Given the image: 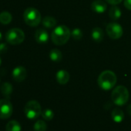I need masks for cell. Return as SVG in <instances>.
<instances>
[{"label": "cell", "instance_id": "cell-1", "mask_svg": "<svg viewBox=\"0 0 131 131\" xmlns=\"http://www.w3.org/2000/svg\"><path fill=\"white\" fill-rule=\"evenodd\" d=\"M71 36L70 29L65 25L56 26L51 33V39L55 45L62 46L67 43Z\"/></svg>", "mask_w": 131, "mask_h": 131}, {"label": "cell", "instance_id": "cell-2", "mask_svg": "<svg viewBox=\"0 0 131 131\" xmlns=\"http://www.w3.org/2000/svg\"><path fill=\"white\" fill-rule=\"evenodd\" d=\"M117 77L116 74L110 70L102 72L97 80L99 86L103 90H110L114 87L116 83Z\"/></svg>", "mask_w": 131, "mask_h": 131}, {"label": "cell", "instance_id": "cell-3", "mask_svg": "<svg viewBox=\"0 0 131 131\" xmlns=\"http://www.w3.org/2000/svg\"><path fill=\"white\" fill-rule=\"evenodd\" d=\"M129 91L124 86H116L112 92L111 99L114 104L117 106H123L129 100Z\"/></svg>", "mask_w": 131, "mask_h": 131}, {"label": "cell", "instance_id": "cell-4", "mask_svg": "<svg viewBox=\"0 0 131 131\" xmlns=\"http://www.w3.org/2000/svg\"><path fill=\"white\" fill-rule=\"evenodd\" d=\"M23 19L25 23L32 27L37 26L42 20L39 11L33 7H29L24 11Z\"/></svg>", "mask_w": 131, "mask_h": 131}, {"label": "cell", "instance_id": "cell-5", "mask_svg": "<svg viewBox=\"0 0 131 131\" xmlns=\"http://www.w3.org/2000/svg\"><path fill=\"white\" fill-rule=\"evenodd\" d=\"M24 112L28 119H34L38 118L42 114V107L38 101L30 100L26 104Z\"/></svg>", "mask_w": 131, "mask_h": 131}, {"label": "cell", "instance_id": "cell-6", "mask_svg": "<svg viewBox=\"0 0 131 131\" xmlns=\"http://www.w3.org/2000/svg\"><path fill=\"white\" fill-rule=\"evenodd\" d=\"M24 32L19 28L9 29L6 34V39L11 45H19L25 40Z\"/></svg>", "mask_w": 131, "mask_h": 131}, {"label": "cell", "instance_id": "cell-7", "mask_svg": "<svg viewBox=\"0 0 131 131\" xmlns=\"http://www.w3.org/2000/svg\"><path fill=\"white\" fill-rule=\"evenodd\" d=\"M106 31L109 37L112 39H119L123 34V27L116 23H110L107 24Z\"/></svg>", "mask_w": 131, "mask_h": 131}, {"label": "cell", "instance_id": "cell-8", "mask_svg": "<svg viewBox=\"0 0 131 131\" xmlns=\"http://www.w3.org/2000/svg\"><path fill=\"white\" fill-rule=\"evenodd\" d=\"M13 112L12 103L9 99L0 100V119L9 118Z\"/></svg>", "mask_w": 131, "mask_h": 131}, {"label": "cell", "instance_id": "cell-9", "mask_svg": "<svg viewBox=\"0 0 131 131\" xmlns=\"http://www.w3.org/2000/svg\"><path fill=\"white\" fill-rule=\"evenodd\" d=\"M27 76V71L24 67L19 66L16 67L13 71V78L16 82H23Z\"/></svg>", "mask_w": 131, "mask_h": 131}, {"label": "cell", "instance_id": "cell-10", "mask_svg": "<svg viewBox=\"0 0 131 131\" xmlns=\"http://www.w3.org/2000/svg\"><path fill=\"white\" fill-rule=\"evenodd\" d=\"M91 9L96 13L102 14L106 10L107 5L106 2L103 1V0H95L91 4Z\"/></svg>", "mask_w": 131, "mask_h": 131}, {"label": "cell", "instance_id": "cell-11", "mask_svg": "<svg viewBox=\"0 0 131 131\" xmlns=\"http://www.w3.org/2000/svg\"><path fill=\"white\" fill-rule=\"evenodd\" d=\"M35 39L39 44H46L49 41V33L46 30L39 29L35 33Z\"/></svg>", "mask_w": 131, "mask_h": 131}, {"label": "cell", "instance_id": "cell-12", "mask_svg": "<svg viewBox=\"0 0 131 131\" xmlns=\"http://www.w3.org/2000/svg\"><path fill=\"white\" fill-rule=\"evenodd\" d=\"M70 73L63 70H59L56 74V81L61 84V85H65L67 84L70 81Z\"/></svg>", "mask_w": 131, "mask_h": 131}, {"label": "cell", "instance_id": "cell-13", "mask_svg": "<svg viewBox=\"0 0 131 131\" xmlns=\"http://www.w3.org/2000/svg\"><path fill=\"white\" fill-rule=\"evenodd\" d=\"M91 37L92 39L96 42H101L103 38H104V32L103 30L100 28V27H95L91 32Z\"/></svg>", "mask_w": 131, "mask_h": 131}, {"label": "cell", "instance_id": "cell-14", "mask_svg": "<svg viewBox=\"0 0 131 131\" xmlns=\"http://www.w3.org/2000/svg\"><path fill=\"white\" fill-rule=\"evenodd\" d=\"M111 117L116 123H121L124 119V113L121 109L114 108L111 113Z\"/></svg>", "mask_w": 131, "mask_h": 131}, {"label": "cell", "instance_id": "cell-15", "mask_svg": "<svg viewBox=\"0 0 131 131\" xmlns=\"http://www.w3.org/2000/svg\"><path fill=\"white\" fill-rule=\"evenodd\" d=\"M42 23L45 28L52 29L56 26L57 21L55 18H53L52 16H46L42 19Z\"/></svg>", "mask_w": 131, "mask_h": 131}, {"label": "cell", "instance_id": "cell-16", "mask_svg": "<svg viewBox=\"0 0 131 131\" xmlns=\"http://www.w3.org/2000/svg\"><path fill=\"white\" fill-rule=\"evenodd\" d=\"M0 90H1V93L2 94L6 97V99H9L12 93H13V86L12 84H10L9 83H4L2 86H1V89H0Z\"/></svg>", "mask_w": 131, "mask_h": 131}, {"label": "cell", "instance_id": "cell-17", "mask_svg": "<svg viewBox=\"0 0 131 131\" xmlns=\"http://www.w3.org/2000/svg\"><path fill=\"white\" fill-rule=\"evenodd\" d=\"M109 16L113 21L118 20L121 17V10H120V9L119 7L116 6H113L110 9Z\"/></svg>", "mask_w": 131, "mask_h": 131}, {"label": "cell", "instance_id": "cell-18", "mask_svg": "<svg viewBox=\"0 0 131 131\" xmlns=\"http://www.w3.org/2000/svg\"><path fill=\"white\" fill-rule=\"evenodd\" d=\"M49 58L52 62H59L62 59V54L59 49H53L49 52Z\"/></svg>", "mask_w": 131, "mask_h": 131}, {"label": "cell", "instance_id": "cell-19", "mask_svg": "<svg viewBox=\"0 0 131 131\" xmlns=\"http://www.w3.org/2000/svg\"><path fill=\"white\" fill-rule=\"evenodd\" d=\"M6 131H21V125L17 120H10L6 126Z\"/></svg>", "mask_w": 131, "mask_h": 131}, {"label": "cell", "instance_id": "cell-20", "mask_svg": "<svg viewBox=\"0 0 131 131\" xmlns=\"http://www.w3.org/2000/svg\"><path fill=\"white\" fill-rule=\"evenodd\" d=\"M13 20V16L7 11H3L0 13V23L3 25L9 24Z\"/></svg>", "mask_w": 131, "mask_h": 131}, {"label": "cell", "instance_id": "cell-21", "mask_svg": "<svg viewBox=\"0 0 131 131\" xmlns=\"http://www.w3.org/2000/svg\"><path fill=\"white\" fill-rule=\"evenodd\" d=\"M47 125L45 121L39 119L34 124V130L35 131H46Z\"/></svg>", "mask_w": 131, "mask_h": 131}, {"label": "cell", "instance_id": "cell-22", "mask_svg": "<svg viewBox=\"0 0 131 131\" xmlns=\"http://www.w3.org/2000/svg\"><path fill=\"white\" fill-rule=\"evenodd\" d=\"M42 116L45 120L49 121L51 119H52V118L54 117V113L51 109H46L43 111H42Z\"/></svg>", "mask_w": 131, "mask_h": 131}, {"label": "cell", "instance_id": "cell-23", "mask_svg": "<svg viewBox=\"0 0 131 131\" xmlns=\"http://www.w3.org/2000/svg\"><path fill=\"white\" fill-rule=\"evenodd\" d=\"M71 36L73 38V39H76V40H80L82 39L83 37V32L81 29L77 28V29H74L72 32H71Z\"/></svg>", "mask_w": 131, "mask_h": 131}, {"label": "cell", "instance_id": "cell-24", "mask_svg": "<svg viewBox=\"0 0 131 131\" xmlns=\"http://www.w3.org/2000/svg\"><path fill=\"white\" fill-rule=\"evenodd\" d=\"M8 50V45L5 42H1L0 43V53L4 54L7 52Z\"/></svg>", "mask_w": 131, "mask_h": 131}, {"label": "cell", "instance_id": "cell-25", "mask_svg": "<svg viewBox=\"0 0 131 131\" xmlns=\"http://www.w3.org/2000/svg\"><path fill=\"white\" fill-rule=\"evenodd\" d=\"M106 3H108L110 5H113V6H116L117 4H119L123 0H105Z\"/></svg>", "mask_w": 131, "mask_h": 131}, {"label": "cell", "instance_id": "cell-26", "mask_svg": "<svg viewBox=\"0 0 131 131\" xmlns=\"http://www.w3.org/2000/svg\"><path fill=\"white\" fill-rule=\"evenodd\" d=\"M124 6L127 9L131 10V0H124Z\"/></svg>", "mask_w": 131, "mask_h": 131}, {"label": "cell", "instance_id": "cell-27", "mask_svg": "<svg viewBox=\"0 0 131 131\" xmlns=\"http://www.w3.org/2000/svg\"><path fill=\"white\" fill-rule=\"evenodd\" d=\"M127 112H128V113L129 115H131V104L128 106V107H127Z\"/></svg>", "mask_w": 131, "mask_h": 131}, {"label": "cell", "instance_id": "cell-28", "mask_svg": "<svg viewBox=\"0 0 131 131\" xmlns=\"http://www.w3.org/2000/svg\"><path fill=\"white\" fill-rule=\"evenodd\" d=\"M2 38H3V34H2V32H0V40L2 39Z\"/></svg>", "mask_w": 131, "mask_h": 131}, {"label": "cell", "instance_id": "cell-29", "mask_svg": "<svg viewBox=\"0 0 131 131\" xmlns=\"http://www.w3.org/2000/svg\"><path fill=\"white\" fill-rule=\"evenodd\" d=\"M1 63H2V59H1V58H0V65H1Z\"/></svg>", "mask_w": 131, "mask_h": 131}]
</instances>
